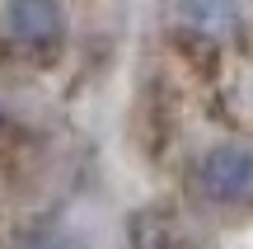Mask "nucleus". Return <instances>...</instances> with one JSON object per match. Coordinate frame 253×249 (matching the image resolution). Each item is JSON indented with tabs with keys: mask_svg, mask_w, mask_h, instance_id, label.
Instances as JSON below:
<instances>
[{
	"mask_svg": "<svg viewBox=\"0 0 253 249\" xmlns=\"http://www.w3.org/2000/svg\"><path fill=\"white\" fill-rule=\"evenodd\" d=\"M197 188L220 207H239L253 198V150L249 146H211L197 160Z\"/></svg>",
	"mask_w": 253,
	"mask_h": 249,
	"instance_id": "1",
	"label": "nucleus"
},
{
	"mask_svg": "<svg viewBox=\"0 0 253 249\" xmlns=\"http://www.w3.org/2000/svg\"><path fill=\"white\" fill-rule=\"evenodd\" d=\"M178 19L207 38H230L244 24V0H178Z\"/></svg>",
	"mask_w": 253,
	"mask_h": 249,
	"instance_id": "3",
	"label": "nucleus"
},
{
	"mask_svg": "<svg viewBox=\"0 0 253 249\" xmlns=\"http://www.w3.org/2000/svg\"><path fill=\"white\" fill-rule=\"evenodd\" d=\"M5 28L24 47H56L66 38V9L61 0H5Z\"/></svg>",
	"mask_w": 253,
	"mask_h": 249,
	"instance_id": "2",
	"label": "nucleus"
}]
</instances>
